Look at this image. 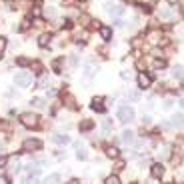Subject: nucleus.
<instances>
[{
	"label": "nucleus",
	"mask_w": 184,
	"mask_h": 184,
	"mask_svg": "<svg viewBox=\"0 0 184 184\" xmlns=\"http://www.w3.org/2000/svg\"><path fill=\"white\" fill-rule=\"evenodd\" d=\"M118 120H120L122 124H130L134 120V108L128 106V104H122L120 108H118Z\"/></svg>",
	"instance_id": "nucleus-2"
},
{
	"label": "nucleus",
	"mask_w": 184,
	"mask_h": 184,
	"mask_svg": "<svg viewBox=\"0 0 184 184\" xmlns=\"http://www.w3.org/2000/svg\"><path fill=\"white\" fill-rule=\"evenodd\" d=\"M140 10H142L144 14H148L150 10H152V6H150V4H144V6H140Z\"/></svg>",
	"instance_id": "nucleus-42"
},
{
	"label": "nucleus",
	"mask_w": 184,
	"mask_h": 184,
	"mask_svg": "<svg viewBox=\"0 0 184 184\" xmlns=\"http://www.w3.org/2000/svg\"><path fill=\"white\" fill-rule=\"evenodd\" d=\"M20 122H22V126H26V128H38L40 118H38V114H34V112H22V114H20Z\"/></svg>",
	"instance_id": "nucleus-1"
},
{
	"label": "nucleus",
	"mask_w": 184,
	"mask_h": 184,
	"mask_svg": "<svg viewBox=\"0 0 184 184\" xmlns=\"http://www.w3.org/2000/svg\"><path fill=\"white\" fill-rule=\"evenodd\" d=\"M32 2H36V4H40V2H42V0H32Z\"/></svg>",
	"instance_id": "nucleus-49"
},
{
	"label": "nucleus",
	"mask_w": 184,
	"mask_h": 184,
	"mask_svg": "<svg viewBox=\"0 0 184 184\" xmlns=\"http://www.w3.org/2000/svg\"><path fill=\"white\" fill-rule=\"evenodd\" d=\"M136 68H138V70H142V72H144L146 64H144V60H142V58H138V60H136Z\"/></svg>",
	"instance_id": "nucleus-37"
},
{
	"label": "nucleus",
	"mask_w": 184,
	"mask_h": 184,
	"mask_svg": "<svg viewBox=\"0 0 184 184\" xmlns=\"http://www.w3.org/2000/svg\"><path fill=\"white\" fill-rule=\"evenodd\" d=\"M166 2H174V0H166Z\"/></svg>",
	"instance_id": "nucleus-50"
},
{
	"label": "nucleus",
	"mask_w": 184,
	"mask_h": 184,
	"mask_svg": "<svg viewBox=\"0 0 184 184\" xmlns=\"http://www.w3.org/2000/svg\"><path fill=\"white\" fill-rule=\"evenodd\" d=\"M102 102H104V98H102V96H96V98H92L90 108L94 112H104V104H102Z\"/></svg>",
	"instance_id": "nucleus-11"
},
{
	"label": "nucleus",
	"mask_w": 184,
	"mask_h": 184,
	"mask_svg": "<svg viewBox=\"0 0 184 184\" xmlns=\"http://www.w3.org/2000/svg\"><path fill=\"white\" fill-rule=\"evenodd\" d=\"M50 40H52V36L48 34V32H44V34L38 36V46H40V48H46L48 44H50Z\"/></svg>",
	"instance_id": "nucleus-18"
},
{
	"label": "nucleus",
	"mask_w": 184,
	"mask_h": 184,
	"mask_svg": "<svg viewBox=\"0 0 184 184\" xmlns=\"http://www.w3.org/2000/svg\"><path fill=\"white\" fill-rule=\"evenodd\" d=\"M170 162H172V164H180V154H172Z\"/></svg>",
	"instance_id": "nucleus-39"
},
{
	"label": "nucleus",
	"mask_w": 184,
	"mask_h": 184,
	"mask_svg": "<svg viewBox=\"0 0 184 184\" xmlns=\"http://www.w3.org/2000/svg\"><path fill=\"white\" fill-rule=\"evenodd\" d=\"M76 158H78V160H86V158H88V154H86V150L78 148V150H76Z\"/></svg>",
	"instance_id": "nucleus-32"
},
{
	"label": "nucleus",
	"mask_w": 184,
	"mask_h": 184,
	"mask_svg": "<svg viewBox=\"0 0 184 184\" xmlns=\"http://www.w3.org/2000/svg\"><path fill=\"white\" fill-rule=\"evenodd\" d=\"M44 16H48V18H54V16H56V8L50 6V8H48L46 12H44Z\"/></svg>",
	"instance_id": "nucleus-34"
},
{
	"label": "nucleus",
	"mask_w": 184,
	"mask_h": 184,
	"mask_svg": "<svg viewBox=\"0 0 184 184\" xmlns=\"http://www.w3.org/2000/svg\"><path fill=\"white\" fill-rule=\"evenodd\" d=\"M172 76L174 78H184V66H180V64L172 66Z\"/></svg>",
	"instance_id": "nucleus-22"
},
{
	"label": "nucleus",
	"mask_w": 184,
	"mask_h": 184,
	"mask_svg": "<svg viewBox=\"0 0 184 184\" xmlns=\"http://www.w3.org/2000/svg\"><path fill=\"white\" fill-rule=\"evenodd\" d=\"M124 166H126V162H124V160H118V158H116L114 166H112V170H114V174H118V172H122V170H124Z\"/></svg>",
	"instance_id": "nucleus-23"
},
{
	"label": "nucleus",
	"mask_w": 184,
	"mask_h": 184,
	"mask_svg": "<svg viewBox=\"0 0 184 184\" xmlns=\"http://www.w3.org/2000/svg\"><path fill=\"white\" fill-rule=\"evenodd\" d=\"M0 184H8V178L6 176H0Z\"/></svg>",
	"instance_id": "nucleus-45"
},
{
	"label": "nucleus",
	"mask_w": 184,
	"mask_h": 184,
	"mask_svg": "<svg viewBox=\"0 0 184 184\" xmlns=\"http://www.w3.org/2000/svg\"><path fill=\"white\" fill-rule=\"evenodd\" d=\"M172 156V146L170 144H162L160 148H158V158L160 160H166V158H170Z\"/></svg>",
	"instance_id": "nucleus-9"
},
{
	"label": "nucleus",
	"mask_w": 184,
	"mask_h": 184,
	"mask_svg": "<svg viewBox=\"0 0 184 184\" xmlns=\"http://www.w3.org/2000/svg\"><path fill=\"white\" fill-rule=\"evenodd\" d=\"M104 10H106L108 16H122L124 14V8L114 4V2H104Z\"/></svg>",
	"instance_id": "nucleus-6"
},
{
	"label": "nucleus",
	"mask_w": 184,
	"mask_h": 184,
	"mask_svg": "<svg viewBox=\"0 0 184 184\" xmlns=\"http://www.w3.org/2000/svg\"><path fill=\"white\" fill-rule=\"evenodd\" d=\"M16 64L24 68V66H30V60H28L26 56H16Z\"/></svg>",
	"instance_id": "nucleus-27"
},
{
	"label": "nucleus",
	"mask_w": 184,
	"mask_h": 184,
	"mask_svg": "<svg viewBox=\"0 0 184 184\" xmlns=\"http://www.w3.org/2000/svg\"><path fill=\"white\" fill-rule=\"evenodd\" d=\"M42 184H60V174H48Z\"/></svg>",
	"instance_id": "nucleus-20"
},
{
	"label": "nucleus",
	"mask_w": 184,
	"mask_h": 184,
	"mask_svg": "<svg viewBox=\"0 0 184 184\" xmlns=\"http://www.w3.org/2000/svg\"><path fill=\"white\" fill-rule=\"evenodd\" d=\"M136 82H138V88L140 90H146V88H150V84H152V76H150V74H146V72H140L138 76H136Z\"/></svg>",
	"instance_id": "nucleus-7"
},
{
	"label": "nucleus",
	"mask_w": 184,
	"mask_h": 184,
	"mask_svg": "<svg viewBox=\"0 0 184 184\" xmlns=\"http://www.w3.org/2000/svg\"><path fill=\"white\" fill-rule=\"evenodd\" d=\"M92 128H94V120H90V118H84V120H80V124H78L80 132H90Z\"/></svg>",
	"instance_id": "nucleus-13"
},
{
	"label": "nucleus",
	"mask_w": 184,
	"mask_h": 184,
	"mask_svg": "<svg viewBox=\"0 0 184 184\" xmlns=\"http://www.w3.org/2000/svg\"><path fill=\"white\" fill-rule=\"evenodd\" d=\"M14 82H16V86H20V88L30 86L32 84V72H16Z\"/></svg>",
	"instance_id": "nucleus-3"
},
{
	"label": "nucleus",
	"mask_w": 184,
	"mask_h": 184,
	"mask_svg": "<svg viewBox=\"0 0 184 184\" xmlns=\"http://www.w3.org/2000/svg\"><path fill=\"white\" fill-rule=\"evenodd\" d=\"M30 28V20L26 18V20H22V22H20V26H18V30H28Z\"/></svg>",
	"instance_id": "nucleus-33"
},
{
	"label": "nucleus",
	"mask_w": 184,
	"mask_h": 184,
	"mask_svg": "<svg viewBox=\"0 0 184 184\" xmlns=\"http://www.w3.org/2000/svg\"><path fill=\"white\" fill-rule=\"evenodd\" d=\"M6 46H8V40L4 38V36H0V56H2L4 50H6Z\"/></svg>",
	"instance_id": "nucleus-31"
},
{
	"label": "nucleus",
	"mask_w": 184,
	"mask_h": 184,
	"mask_svg": "<svg viewBox=\"0 0 184 184\" xmlns=\"http://www.w3.org/2000/svg\"><path fill=\"white\" fill-rule=\"evenodd\" d=\"M8 170H10V174H18L20 170H22V166H20V162L18 160H8Z\"/></svg>",
	"instance_id": "nucleus-17"
},
{
	"label": "nucleus",
	"mask_w": 184,
	"mask_h": 184,
	"mask_svg": "<svg viewBox=\"0 0 184 184\" xmlns=\"http://www.w3.org/2000/svg\"><path fill=\"white\" fill-rule=\"evenodd\" d=\"M30 70H34V74H42V64H40L38 60L30 62Z\"/></svg>",
	"instance_id": "nucleus-26"
},
{
	"label": "nucleus",
	"mask_w": 184,
	"mask_h": 184,
	"mask_svg": "<svg viewBox=\"0 0 184 184\" xmlns=\"http://www.w3.org/2000/svg\"><path fill=\"white\" fill-rule=\"evenodd\" d=\"M100 36H102V40H110L112 38V26H100Z\"/></svg>",
	"instance_id": "nucleus-19"
},
{
	"label": "nucleus",
	"mask_w": 184,
	"mask_h": 184,
	"mask_svg": "<svg viewBox=\"0 0 184 184\" xmlns=\"http://www.w3.org/2000/svg\"><path fill=\"white\" fill-rule=\"evenodd\" d=\"M84 76H86V78L94 76V66H92V64H86V68H84Z\"/></svg>",
	"instance_id": "nucleus-30"
},
{
	"label": "nucleus",
	"mask_w": 184,
	"mask_h": 184,
	"mask_svg": "<svg viewBox=\"0 0 184 184\" xmlns=\"http://www.w3.org/2000/svg\"><path fill=\"white\" fill-rule=\"evenodd\" d=\"M8 156H0V168H6V166H8Z\"/></svg>",
	"instance_id": "nucleus-36"
},
{
	"label": "nucleus",
	"mask_w": 184,
	"mask_h": 184,
	"mask_svg": "<svg viewBox=\"0 0 184 184\" xmlns=\"http://www.w3.org/2000/svg\"><path fill=\"white\" fill-rule=\"evenodd\" d=\"M62 98H64V104H66L68 108H74V106H76L74 96H70V94H66V92H62Z\"/></svg>",
	"instance_id": "nucleus-21"
},
{
	"label": "nucleus",
	"mask_w": 184,
	"mask_h": 184,
	"mask_svg": "<svg viewBox=\"0 0 184 184\" xmlns=\"http://www.w3.org/2000/svg\"><path fill=\"white\" fill-rule=\"evenodd\" d=\"M2 150H4V142H2V140H0V152H2Z\"/></svg>",
	"instance_id": "nucleus-48"
},
{
	"label": "nucleus",
	"mask_w": 184,
	"mask_h": 184,
	"mask_svg": "<svg viewBox=\"0 0 184 184\" xmlns=\"http://www.w3.org/2000/svg\"><path fill=\"white\" fill-rule=\"evenodd\" d=\"M24 152H38V150H42V140L38 138H26L24 144H22Z\"/></svg>",
	"instance_id": "nucleus-4"
},
{
	"label": "nucleus",
	"mask_w": 184,
	"mask_h": 184,
	"mask_svg": "<svg viewBox=\"0 0 184 184\" xmlns=\"http://www.w3.org/2000/svg\"><path fill=\"white\" fill-rule=\"evenodd\" d=\"M168 126L170 128H184V116L182 114H174V116L170 118Z\"/></svg>",
	"instance_id": "nucleus-12"
},
{
	"label": "nucleus",
	"mask_w": 184,
	"mask_h": 184,
	"mask_svg": "<svg viewBox=\"0 0 184 184\" xmlns=\"http://www.w3.org/2000/svg\"><path fill=\"white\" fill-rule=\"evenodd\" d=\"M148 38H150V42H152V44H158V42H160V38H162V34H160L158 30H152V32H150V36H148Z\"/></svg>",
	"instance_id": "nucleus-24"
},
{
	"label": "nucleus",
	"mask_w": 184,
	"mask_h": 184,
	"mask_svg": "<svg viewBox=\"0 0 184 184\" xmlns=\"http://www.w3.org/2000/svg\"><path fill=\"white\" fill-rule=\"evenodd\" d=\"M158 16L162 20H170L172 16H174V8H168L166 4H162V6L158 8Z\"/></svg>",
	"instance_id": "nucleus-8"
},
{
	"label": "nucleus",
	"mask_w": 184,
	"mask_h": 184,
	"mask_svg": "<svg viewBox=\"0 0 184 184\" xmlns=\"http://www.w3.org/2000/svg\"><path fill=\"white\" fill-rule=\"evenodd\" d=\"M164 172H166V168H164L162 162H154V164L150 166V176H152L154 180H160V178L164 176Z\"/></svg>",
	"instance_id": "nucleus-5"
},
{
	"label": "nucleus",
	"mask_w": 184,
	"mask_h": 184,
	"mask_svg": "<svg viewBox=\"0 0 184 184\" xmlns=\"http://www.w3.org/2000/svg\"><path fill=\"white\" fill-rule=\"evenodd\" d=\"M22 184H38V180H36V176H28Z\"/></svg>",
	"instance_id": "nucleus-38"
},
{
	"label": "nucleus",
	"mask_w": 184,
	"mask_h": 184,
	"mask_svg": "<svg viewBox=\"0 0 184 184\" xmlns=\"http://www.w3.org/2000/svg\"><path fill=\"white\" fill-rule=\"evenodd\" d=\"M68 184H80L78 178H72V180H68Z\"/></svg>",
	"instance_id": "nucleus-46"
},
{
	"label": "nucleus",
	"mask_w": 184,
	"mask_h": 184,
	"mask_svg": "<svg viewBox=\"0 0 184 184\" xmlns=\"http://www.w3.org/2000/svg\"><path fill=\"white\" fill-rule=\"evenodd\" d=\"M78 2H86V0H78Z\"/></svg>",
	"instance_id": "nucleus-51"
},
{
	"label": "nucleus",
	"mask_w": 184,
	"mask_h": 184,
	"mask_svg": "<svg viewBox=\"0 0 184 184\" xmlns=\"http://www.w3.org/2000/svg\"><path fill=\"white\" fill-rule=\"evenodd\" d=\"M110 128H112V120H110V118H104V120H102V132L108 134V132H110Z\"/></svg>",
	"instance_id": "nucleus-25"
},
{
	"label": "nucleus",
	"mask_w": 184,
	"mask_h": 184,
	"mask_svg": "<svg viewBox=\"0 0 184 184\" xmlns=\"http://www.w3.org/2000/svg\"><path fill=\"white\" fill-rule=\"evenodd\" d=\"M30 106L34 108V110H44V108H46V100L40 98V96H36V98L30 100Z\"/></svg>",
	"instance_id": "nucleus-14"
},
{
	"label": "nucleus",
	"mask_w": 184,
	"mask_h": 184,
	"mask_svg": "<svg viewBox=\"0 0 184 184\" xmlns=\"http://www.w3.org/2000/svg\"><path fill=\"white\" fill-rule=\"evenodd\" d=\"M62 62H64V58H58V60H54V70H56V72H60V66H62Z\"/></svg>",
	"instance_id": "nucleus-35"
},
{
	"label": "nucleus",
	"mask_w": 184,
	"mask_h": 184,
	"mask_svg": "<svg viewBox=\"0 0 184 184\" xmlns=\"http://www.w3.org/2000/svg\"><path fill=\"white\" fill-rule=\"evenodd\" d=\"M104 184H120V178H118V174H110V176H106Z\"/></svg>",
	"instance_id": "nucleus-28"
},
{
	"label": "nucleus",
	"mask_w": 184,
	"mask_h": 184,
	"mask_svg": "<svg viewBox=\"0 0 184 184\" xmlns=\"http://www.w3.org/2000/svg\"><path fill=\"white\" fill-rule=\"evenodd\" d=\"M46 82H48V78H46V76H42V78H40V82H38V86H46Z\"/></svg>",
	"instance_id": "nucleus-43"
},
{
	"label": "nucleus",
	"mask_w": 184,
	"mask_h": 184,
	"mask_svg": "<svg viewBox=\"0 0 184 184\" xmlns=\"http://www.w3.org/2000/svg\"><path fill=\"white\" fill-rule=\"evenodd\" d=\"M178 104H180V108H184V96L180 98V102H178Z\"/></svg>",
	"instance_id": "nucleus-47"
},
{
	"label": "nucleus",
	"mask_w": 184,
	"mask_h": 184,
	"mask_svg": "<svg viewBox=\"0 0 184 184\" xmlns=\"http://www.w3.org/2000/svg\"><path fill=\"white\" fill-rule=\"evenodd\" d=\"M32 16H34V18H40V16H42V10H40L38 6H36V8H32Z\"/></svg>",
	"instance_id": "nucleus-40"
},
{
	"label": "nucleus",
	"mask_w": 184,
	"mask_h": 184,
	"mask_svg": "<svg viewBox=\"0 0 184 184\" xmlns=\"http://www.w3.org/2000/svg\"><path fill=\"white\" fill-rule=\"evenodd\" d=\"M52 142H54V144H64V146H66V144H70V136H68V134H64V132H56V134L52 136Z\"/></svg>",
	"instance_id": "nucleus-10"
},
{
	"label": "nucleus",
	"mask_w": 184,
	"mask_h": 184,
	"mask_svg": "<svg viewBox=\"0 0 184 184\" xmlns=\"http://www.w3.org/2000/svg\"><path fill=\"white\" fill-rule=\"evenodd\" d=\"M128 98H130V100H138L140 94H138V92H128Z\"/></svg>",
	"instance_id": "nucleus-41"
},
{
	"label": "nucleus",
	"mask_w": 184,
	"mask_h": 184,
	"mask_svg": "<svg viewBox=\"0 0 184 184\" xmlns=\"http://www.w3.org/2000/svg\"><path fill=\"white\" fill-rule=\"evenodd\" d=\"M132 46L138 48V46H140V38H134V40H132Z\"/></svg>",
	"instance_id": "nucleus-44"
},
{
	"label": "nucleus",
	"mask_w": 184,
	"mask_h": 184,
	"mask_svg": "<svg viewBox=\"0 0 184 184\" xmlns=\"http://www.w3.org/2000/svg\"><path fill=\"white\" fill-rule=\"evenodd\" d=\"M104 152H106L108 158H112V160H116L118 156H120V150H118L116 146H112V144H108V146H106V148H104Z\"/></svg>",
	"instance_id": "nucleus-15"
},
{
	"label": "nucleus",
	"mask_w": 184,
	"mask_h": 184,
	"mask_svg": "<svg viewBox=\"0 0 184 184\" xmlns=\"http://www.w3.org/2000/svg\"><path fill=\"white\" fill-rule=\"evenodd\" d=\"M152 66H154L156 70H160V68H164V66H166V60H164V58H154Z\"/></svg>",
	"instance_id": "nucleus-29"
},
{
	"label": "nucleus",
	"mask_w": 184,
	"mask_h": 184,
	"mask_svg": "<svg viewBox=\"0 0 184 184\" xmlns=\"http://www.w3.org/2000/svg\"><path fill=\"white\" fill-rule=\"evenodd\" d=\"M120 140H122L124 144H134V142H136V140H134V132L132 130H124L120 134Z\"/></svg>",
	"instance_id": "nucleus-16"
}]
</instances>
